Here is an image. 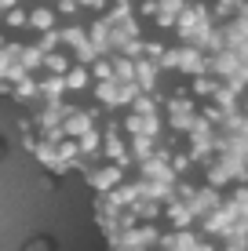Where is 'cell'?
<instances>
[{
    "label": "cell",
    "instance_id": "obj_16",
    "mask_svg": "<svg viewBox=\"0 0 248 251\" xmlns=\"http://www.w3.org/2000/svg\"><path fill=\"white\" fill-rule=\"evenodd\" d=\"M234 201H237V207H241V211L248 215V186H241V189H237V197H234Z\"/></svg>",
    "mask_w": 248,
    "mask_h": 251
},
{
    "label": "cell",
    "instance_id": "obj_14",
    "mask_svg": "<svg viewBox=\"0 0 248 251\" xmlns=\"http://www.w3.org/2000/svg\"><path fill=\"white\" fill-rule=\"evenodd\" d=\"M84 80H88L84 69H70V73H66V88H84Z\"/></svg>",
    "mask_w": 248,
    "mask_h": 251
},
{
    "label": "cell",
    "instance_id": "obj_20",
    "mask_svg": "<svg viewBox=\"0 0 248 251\" xmlns=\"http://www.w3.org/2000/svg\"><path fill=\"white\" fill-rule=\"evenodd\" d=\"M234 4H237V0H219V11H230Z\"/></svg>",
    "mask_w": 248,
    "mask_h": 251
},
{
    "label": "cell",
    "instance_id": "obj_15",
    "mask_svg": "<svg viewBox=\"0 0 248 251\" xmlns=\"http://www.w3.org/2000/svg\"><path fill=\"white\" fill-rule=\"evenodd\" d=\"M135 109H139V113H153V99H146V95H135Z\"/></svg>",
    "mask_w": 248,
    "mask_h": 251
},
{
    "label": "cell",
    "instance_id": "obj_6",
    "mask_svg": "<svg viewBox=\"0 0 248 251\" xmlns=\"http://www.w3.org/2000/svg\"><path fill=\"white\" fill-rule=\"evenodd\" d=\"M128 131H132V135H157V120H153L150 113H135L132 120H128Z\"/></svg>",
    "mask_w": 248,
    "mask_h": 251
},
{
    "label": "cell",
    "instance_id": "obj_4",
    "mask_svg": "<svg viewBox=\"0 0 248 251\" xmlns=\"http://www.w3.org/2000/svg\"><path fill=\"white\" fill-rule=\"evenodd\" d=\"M88 182L99 189V193H110L117 182H121V168H99V171H88Z\"/></svg>",
    "mask_w": 248,
    "mask_h": 251
},
{
    "label": "cell",
    "instance_id": "obj_13",
    "mask_svg": "<svg viewBox=\"0 0 248 251\" xmlns=\"http://www.w3.org/2000/svg\"><path fill=\"white\" fill-rule=\"evenodd\" d=\"M33 25H37V29H48V25H51V11H48V7H37V11H33V19H29Z\"/></svg>",
    "mask_w": 248,
    "mask_h": 251
},
{
    "label": "cell",
    "instance_id": "obj_19",
    "mask_svg": "<svg viewBox=\"0 0 248 251\" xmlns=\"http://www.w3.org/2000/svg\"><path fill=\"white\" fill-rule=\"evenodd\" d=\"M146 55H153V58H161V55H165V48H161V44H146Z\"/></svg>",
    "mask_w": 248,
    "mask_h": 251
},
{
    "label": "cell",
    "instance_id": "obj_21",
    "mask_svg": "<svg viewBox=\"0 0 248 251\" xmlns=\"http://www.w3.org/2000/svg\"><path fill=\"white\" fill-rule=\"evenodd\" d=\"M0 157H4V142H0Z\"/></svg>",
    "mask_w": 248,
    "mask_h": 251
},
{
    "label": "cell",
    "instance_id": "obj_18",
    "mask_svg": "<svg viewBox=\"0 0 248 251\" xmlns=\"http://www.w3.org/2000/svg\"><path fill=\"white\" fill-rule=\"evenodd\" d=\"M7 22H11V25H22L26 15H22V11H7Z\"/></svg>",
    "mask_w": 248,
    "mask_h": 251
},
{
    "label": "cell",
    "instance_id": "obj_1",
    "mask_svg": "<svg viewBox=\"0 0 248 251\" xmlns=\"http://www.w3.org/2000/svg\"><path fill=\"white\" fill-rule=\"evenodd\" d=\"M165 66L172 69H186V73H204L208 69V58H201L197 48H179V51H165Z\"/></svg>",
    "mask_w": 248,
    "mask_h": 251
},
{
    "label": "cell",
    "instance_id": "obj_9",
    "mask_svg": "<svg viewBox=\"0 0 248 251\" xmlns=\"http://www.w3.org/2000/svg\"><path fill=\"white\" fill-rule=\"evenodd\" d=\"M62 88H66V76H51V80H44V84H40L44 99H51V102L58 99V91H62Z\"/></svg>",
    "mask_w": 248,
    "mask_h": 251
},
{
    "label": "cell",
    "instance_id": "obj_17",
    "mask_svg": "<svg viewBox=\"0 0 248 251\" xmlns=\"http://www.w3.org/2000/svg\"><path fill=\"white\" fill-rule=\"evenodd\" d=\"M212 91H216V84H212V80H204V76H201V80H197V95H212Z\"/></svg>",
    "mask_w": 248,
    "mask_h": 251
},
{
    "label": "cell",
    "instance_id": "obj_3",
    "mask_svg": "<svg viewBox=\"0 0 248 251\" xmlns=\"http://www.w3.org/2000/svg\"><path fill=\"white\" fill-rule=\"evenodd\" d=\"M91 120H95V113H81V109H66V117H62V131H66V135H77V138H81L84 131H91Z\"/></svg>",
    "mask_w": 248,
    "mask_h": 251
},
{
    "label": "cell",
    "instance_id": "obj_7",
    "mask_svg": "<svg viewBox=\"0 0 248 251\" xmlns=\"http://www.w3.org/2000/svg\"><path fill=\"white\" fill-rule=\"evenodd\" d=\"M153 80H157V69L150 62H135V84L139 88H153Z\"/></svg>",
    "mask_w": 248,
    "mask_h": 251
},
{
    "label": "cell",
    "instance_id": "obj_5",
    "mask_svg": "<svg viewBox=\"0 0 248 251\" xmlns=\"http://www.w3.org/2000/svg\"><path fill=\"white\" fill-rule=\"evenodd\" d=\"M183 0H157V22L161 25H172L179 15H183Z\"/></svg>",
    "mask_w": 248,
    "mask_h": 251
},
{
    "label": "cell",
    "instance_id": "obj_2",
    "mask_svg": "<svg viewBox=\"0 0 248 251\" xmlns=\"http://www.w3.org/2000/svg\"><path fill=\"white\" fill-rule=\"evenodd\" d=\"M121 240H113V244H121V248H150V244H157V229H150V226H142V229H121L117 233Z\"/></svg>",
    "mask_w": 248,
    "mask_h": 251
},
{
    "label": "cell",
    "instance_id": "obj_12",
    "mask_svg": "<svg viewBox=\"0 0 248 251\" xmlns=\"http://www.w3.org/2000/svg\"><path fill=\"white\" fill-rule=\"evenodd\" d=\"M44 62H48L51 73H66V69H70V58L66 55H44Z\"/></svg>",
    "mask_w": 248,
    "mask_h": 251
},
{
    "label": "cell",
    "instance_id": "obj_8",
    "mask_svg": "<svg viewBox=\"0 0 248 251\" xmlns=\"http://www.w3.org/2000/svg\"><path fill=\"white\" fill-rule=\"evenodd\" d=\"M161 244H165V248H201L197 244V240H193V233H172V237H168V240H161Z\"/></svg>",
    "mask_w": 248,
    "mask_h": 251
},
{
    "label": "cell",
    "instance_id": "obj_11",
    "mask_svg": "<svg viewBox=\"0 0 248 251\" xmlns=\"http://www.w3.org/2000/svg\"><path fill=\"white\" fill-rule=\"evenodd\" d=\"M77 146H81V153H99V135H95V127H91V131H84L81 135V142H77Z\"/></svg>",
    "mask_w": 248,
    "mask_h": 251
},
{
    "label": "cell",
    "instance_id": "obj_10",
    "mask_svg": "<svg viewBox=\"0 0 248 251\" xmlns=\"http://www.w3.org/2000/svg\"><path fill=\"white\" fill-rule=\"evenodd\" d=\"M106 153H110L117 164H128V153H124V146H121V138H117V135L106 138Z\"/></svg>",
    "mask_w": 248,
    "mask_h": 251
}]
</instances>
